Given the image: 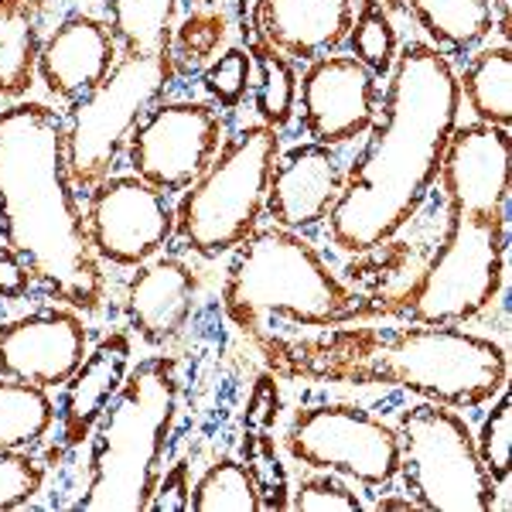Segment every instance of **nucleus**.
<instances>
[{
	"mask_svg": "<svg viewBox=\"0 0 512 512\" xmlns=\"http://www.w3.org/2000/svg\"><path fill=\"white\" fill-rule=\"evenodd\" d=\"M458 113L461 89L448 55L420 41L403 45L366 151L345 171L342 195L328 212L338 250L369 253L414 219L437 181Z\"/></svg>",
	"mask_w": 512,
	"mask_h": 512,
	"instance_id": "obj_1",
	"label": "nucleus"
},
{
	"mask_svg": "<svg viewBox=\"0 0 512 512\" xmlns=\"http://www.w3.org/2000/svg\"><path fill=\"white\" fill-rule=\"evenodd\" d=\"M284 379L342 386H393L454 410L482 407L506 390L509 359L492 338L454 325H328L315 335L253 338Z\"/></svg>",
	"mask_w": 512,
	"mask_h": 512,
	"instance_id": "obj_2",
	"label": "nucleus"
},
{
	"mask_svg": "<svg viewBox=\"0 0 512 512\" xmlns=\"http://www.w3.org/2000/svg\"><path fill=\"white\" fill-rule=\"evenodd\" d=\"M0 233L48 294L86 315L103 308V263L65 168V120L41 103L0 110Z\"/></svg>",
	"mask_w": 512,
	"mask_h": 512,
	"instance_id": "obj_3",
	"label": "nucleus"
},
{
	"mask_svg": "<svg viewBox=\"0 0 512 512\" xmlns=\"http://www.w3.org/2000/svg\"><path fill=\"white\" fill-rule=\"evenodd\" d=\"M222 308L243 335L328 328L359 315V297L294 229H256L236 246L222 284Z\"/></svg>",
	"mask_w": 512,
	"mask_h": 512,
	"instance_id": "obj_4",
	"label": "nucleus"
},
{
	"mask_svg": "<svg viewBox=\"0 0 512 512\" xmlns=\"http://www.w3.org/2000/svg\"><path fill=\"white\" fill-rule=\"evenodd\" d=\"M178 414V366L171 355L137 362L93 427L89 478L76 509L147 512Z\"/></svg>",
	"mask_w": 512,
	"mask_h": 512,
	"instance_id": "obj_5",
	"label": "nucleus"
},
{
	"mask_svg": "<svg viewBox=\"0 0 512 512\" xmlns=\"http://www.w3.org/2000/svg\"><path fill=\"white\" fill-rule=\"evenodd\" d=\"M280 134L267 123L246 127L219 147L216 161L188 185L175 209V233L192 253L216 260L260 229Z\"/></svg>",
	"mask_w": 512,
	"mask_h": 512,
	"instance_id": "obj_6",
	"label": "nucleus"
},
{
	"mask_svg": "<svg viewBox=\"0 0 512 512\" xmlns=\"http://www.w3.org/2000/svg\"><path fill=\"white\" fill-rule=\"evenodd\" d=\"M175 55H120L99 86L65 113V168L76 192H93L110 171L134 127L175 82Z\"/></svg>",
	"mask_w": 512,
	"mask_h": 512,
	"instance_id": "obj_7",
	"label": "nucleus"
},
{
	"mask_svg": "<svg viewBox=\"0 0 512 512\" xmlns=\"http://www.w3.org/2000/svg\"><path fill=\"white\" fill-rule=\"evenodd\" d=\"M506 280V212L448 209V233L431 267L396 311L417 325H465L499 297Z\"/></svg>",
	"mask_w": 512,
	"mask_h": 512,
	"instance_id": "obj_8",
	"label": "nucleus"
},
{
	"mask_svg": "<svg viewBox=\"0 0 512 512\" xmlns=\"http://www.w3.org/2000/svg\"><path fill=\"white\" fill-rule=\"evenodd\" d=\"M400 475L410 499L431 512H489L495 482L478 461L465 417L444 403H417L396 420Z\"/></svg>",
	"mask_w": 512,
	"mask_h": 512,
	"instance_id": "obj_9",
	"label": "nucleus"
},
{
	"mask_svg": "<svg viewBox=\"0 0 512 512\" xmlns=\"http://www.w3.org/2000/svg\"><path fill=\"white\" fill-rule=\"evenodd\" d=\"M284 448L311 472H332L369 489H383L400 475V441L390 424L349 403H318L297 410Z\"/></svg>",
	"mask_w": 512,
	"mask_h": 512,
	"instance_id": "obj_10",
	"label": "nucleus"
},
{
	"mask_svg": "<svg viewBox=\"0 0 512 512\" xmlns=\"http://www.w3.org/2000/svg\"><path fill=\"white\" fill-rule=\"evenodd\" d=\"M222 117L209 103H161L134 127L127 161L140 181L158 192H185L216 161Z\"/></svg>",
	"mask_w": 512,
	"mask_h": 512,
	"instance_id": "obj_11",
	"label": "nucleus"
},
{
	"mask_svg": "<svg viewBox=\"0 0 512 512\" xmlns=\"http://www.w3.org/2000/svg\"><path fill=\"white\" fill-rule=\"evenodd\" d=\"M86 233L99 260L140 267L175 236V209L164 202V192L137 175L103 178L89 192Z\"/></svg>",
	"mask_w": 512,
	"mask_h": 512,
	"instance_id": "obj_12",
	"label": "nucleus"
},
{
	"mask_svg": "<svg viewBox=\"0 0 512 512\" xmlns=\"http://www.w3.org/2000/svg\"><path fill=\"white\" fill-rule=\"evenodd\" d=\"M301 123L315 144L342 147L369 134L376 120L379 82L352 55H321L301 76Z\"/></svg>",
	"mask_w": 512,
	"mask_h": 512,
	"instance_id": "obj_13",
	"label": "nucleus"
},
{
	"mask_svg": "<svg viewBox=\"0 0 512 512\" xmlns=\"http://www.w3.org/2000/svg\"><path fill=\"white\" fill-rule=\"evenodd\" d=\"M89 355V332L76 308H45L0 325V376L65 386Z\"/></svg>",
	"mask_w": 512,
	"mask_h": 512,
	"instance_id": "obj_14",
	"label": "nucleus"
},
{
	"mask_svg": "<svg viewBox=\"0 0 512 512\" xmlns=\"http://www.w3.org/2000/svg\"><path fill=\"white\" fill-rule=\"evenodd\" d=\"M437 178H441L448 209L506 212L509 130L478 120L468 127H454Z\"/></svg>",
	"mask_w": 512,
	"mask_h": 512,
	"instance_id": "obj_15",
	"label": "nucleus"
},
{
	"mask_svg": "<svg viewBox=\"0 0 512 512\" xmlns=\"http://www.w3.org/2000/svg\"><path fill=\"white\" fill-rule=\"evenodd\" d=\"M342 181V164L325 144L308 140L287 154H277L267 185V212L274 226L294 229V233L318 226L342 195Z\"/></svg>",
	"mask_w": 512,
	"mask_h": 512,
	"instance_id": "obj_16",
	"label": "nucleus"
},
{
	"mask_svg": "<svg viewBox=\"0 0 512 512\" xmlns=\"http://www.w3.org/2000/svg\"><path fill=\"white\" fill-rule=\"evenodd\" d=\"M117 59L120 48L110 24L89 18V14H72L41 45L38 76L48 93L72 106L110 76Z\"/></svg>",
	"mask_w": 512,
	"mask_h": 512,
	"instance_id": "obj_17",
	"label": "nucleus"
},
{
	"mask_svg": "<svg viewBox=\"0 0 512 512\" xmlns=\"http://www.w3.org/2000/svg\"><path fill=\"white\" fill-rule=\"evenodd\" d=\"M352 0H256L250 24L284 59L315 62L335 52L352 31Z\"/></svg>",
	"mask_w": 512,
	"mask_h": 512,
	"instance_id": "obj_18",
	"label": "nucleus"
},
{
	"mask_svg": "<svg viewBox=\"0 0 512 512\" xmlns=\"http://www.w3.org/2000/svg\"><path fill=\"white\" fill-rule=\"evenodd\" d=\"M198 277L185 260L161 256L137 267V277L127 284V308L130 328L144 338L147 345H171L185 332L188 318L195 311Z\"/></svg>",
	"mask_w": 512,
	"mask_h": 512,
	"instance_id": "obj_19",
	"label": "nucleus"
},
{
	"mask_svg": "<svg viewBox=\"0 0 512 512\" xmlns=\"http://www.w3.org/2000/svg\"><path fill=\"white\" fill-rule=\"evenodd\" d=\"M130 352L134 349L123 332L106 335L65 383V400L59 407V434L65 448H79L93 437V427L130 373V359H134Z\"/></svg>",
	"mask_w": 512,
	"mask_h": 512,
	"instance_id": "obj_20",
	"label": "nucleus"
},
{
	"mask_svg": "<svg viewBox=\"0 0 512 512\" xmlns=\"http://www.w3.org/2000/svg\"><path fill=\"white\" fill-rule=\"evenodd\" d=\"M45 0H0V99L31 93L38 76Z\"/></svg>",
	"mask_w": 512,
	"mask_h": 512,
	"instance_id": "obj_21",
	"label": "nucleus"
},
{
	"mask_svg": "<svg viewBox=\"0 0 512 512\" xmlns=\"http://www.w3.org/2000/svg\"><path fill=\"white\" fill-rule=\"evenodd\" d=\"M410 11L441 52H472L495 28L489 0H410Z\"/></svg>",
	"mask_w": 512,
	"mask_h": 512,
	"instance_id": "obj_22",
	"label": "nucleus"
},
{
	"mask_svg": "<svg viewBox=\"0 0 512 512\" xmlns=\"http://www.w3.org/2000/svg\"><path fill=\"white\" fill-rule=\"evenodd\" d=\"M458 89L478 123L509 127V120H512V52H509V45L475 52L465 69V76L458 79Z\"/></svg>",
	"mask_w": 512,
	"mask_h": 512,
	"instance_id": "obj_23",
	"label": "nucleus"
},
{
	"mask_svg": "<svg viewBox=\"0 0 512 512\" xmlns=\"http://www.w3.org/2000/svg\"><path fill=\"white\" fill-rule=\"evenodd\" d=\"M55 424V403L48 390L21 379L0 376V451H31Z\"/></svg>",
	"mask_w": 512,
	"mask_h": 512,
	"instance_id": "obj_24",
	"label": "nucleus"
},
{
	"mask_svg": "<svg viewBox=\"0 0 512 512\" xmlns=\"http://www.w3.org/2000/svg\"><path fill=\"white\" fill-rule=\"evenodd\" d=\"M178 0H110V31L123 55L171 52Z\"/></svg>",
	"mask_w": 512,
	"mask_h": 512,
	"instance_id": "obj_25",
	"label": "nucleus"
},
{
	"mask_svg": "<svg viewBox=\"0 0 512 512\" xmlns=\"http://www.w3.org/2000/svg\"><path fill=\"white\" fill-rule=\"evenodd\" d=\"M250 28H243V35ZM246 52L253 55L256 69H260V82H256V93H253V106L260 113V120L267 127H287L294 117V106H297V76L291 69V59L270 48L256 31H250V48Z\"/></svg>",
	"mask_w": 512,
	"mask_h": 512,
	"instance_id": "obj_26",
	"label": "nucleus"
},
{
	"mask_svg": "<svg viewBox=\"0 0 512 512\" xmlns=\"http://www.w3.org/2000/svg\"><path fill=\"white\" fill-rule=\"evenodd\" d=\"M192 509L195 512H260L263 492L253 478V468H246L243 461H233V458H222L212 468H205V475L198 478L192 489Z\"/></svg>",
	"mask_w": 512,
	"mask_h": 512,
	"instance_id": "obj_27",
	"label": "nucleus"
},
{
	"mask_svg": "<svg viewBox=\"0 0 512 512\" xmlns=\"http://www.w3.org/2000/svg\"><path fill=\"white\" fill-rule=\"evenodd\" d=\"M345 41L352 45V59H359L376 79L390 76L400 45H396V31L390 18L379 7H366L359 18H352V31Z\"/></svg>",
	"mask_w": 512,
	"mask_h": 512,
	"instance_id": "obj_28",
	"label": "nucleus"
},
{
	"mask_svg": "<svg viewBox=\"0 0 512 512\" xmlns=\"http://www.w3.org/2000/svg\"><path fill=\"white\" fill-rule=\"evenodd\" d=\"M226 41V18L212 7H198L181 28L171 35V55H175V69H198L219 52V45Z\"/></svg>",
	"mask_w": 512,
	"mask_h": 512,
	"instance_id": "obj_29",
	"label": "nucleus"
},
{
	"mask_svg": "<svg viewBox=\"0 0 512 512\" xmlns=\"http://www.w3.org/2000/svg\"><path fill=\"white\" fill-rule=\"evenodd\" d=\"M475 448H478V461L482 468L489 472V478L495 485L509 482V451H512V403L509 393L502 390L495 396V407L492 414L485 417L482 431L475 437Z\"/></svg>",
	"mask_w": 512,
	"mask_h": 512,
	"instance_id": "obj_30",
	"label": "nucleus"
},
{
	"mask_svg": "<svg viewBox=\"0 0 512 512\" xmlns=\"http://www.w3.org/2000/svg\"><path fill=\"white\" fill-rule=\"evenodd\" d=\"M45 485V465L31 451H0V512L28 506Z\"/></svg>",
	"mask_w": 512,
	"mask_h": 512,
	"instance_id": "obj_31",
	"label": "nucleus"
},
{
	"mask_svg": "<svg viewBox=\"0 0 512 512\" xmlns=\"http://www.w3.org/2000/svg\"><path fill=\"white\" fill-rule=\"evenodd\" d=\"M253 82V55L243 48H226L216 62L205 69V89L219 106H239L250 93Z\"/></svg>",
	"mask_w": 512,
	"mask_h": 512,
	"instance_id": "obj_32",
	"label": "nucleus"
},
{
	"mask_svg": "<svg viewBox=\"0 0 512 512\" xmlns=\"http://www.w3.org/2000/svg\"><path fill=\"white\" fill-rule=\"evenodd\" d=\"M287 506L301 509V512H362L366 509L359 495L332 472L301 478V485L294 489V499L287 502Z\"/></svg>",
	"mask_w": 512,
	"mask_h": 512,
	"instance_id": "obj_33",
	"label": "nucleus"
},
{
	"mask_svg": "<svg viewBox=\"0 0 512 512\" xmlns=\"http://www.w3.org/2000/svg\"><path fill=\"white\" fill-rule=\"evenodd\" d=\"M151 512H188L192 509V482H188V465L178 461L171 472H164L158 489L151 495Z\"/></svg>",
	"mask_w": 512,
	"mask_h": 512,
	"instance_id": "obj_34",
	"label": "nucleus"
},
{
	"mask_svg": "<svg viewBox=\"0 0 512 512\" xmlns=\"http://www.w3.org/2000/svg\"><path fill=\"white\" fill-rule=\"evenodd\" d=\"M31 284H35V280H31L28 267L4 246V250H0V297H21Z\"/></svg>",
	"mask_w": 512,
	"mask_h": 512,
	"instance_id": "obj_35",
	"label": "nucleus"
},
{
	"mask_svg": "<svg viewBox=\"0 0 512 512\" xmlns=\"http://www.w3.org/2000/svg\"><path fill=\"white\" fill-rule=\"evenodd\" d=\"M376 509H403V512H420L417 499H379Z\"/></svg>",
	"mask_w": 512,
	"mask_h": 512,
	"instance_id": "obj_36",
	"label": "nucleus"
},
{
	"mask_svg": "<svg viewBox=\"0 0 512 512\" xmlns=\"http://www.w3.org/2000/svg\"><path fill=\"white\" fill-rule=\"evenodd\" d=\"M195 4H198V7H216L219 0H195Z\"/></svg>",
	"mask_w": 512,
	"mask_h": 512,
	"instance_id": "obj_37",
	"label": "nucleus"
}]
</instances>
